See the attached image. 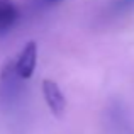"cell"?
Masks as SVG:
<instances>
[{"instance_id":"4","label":"cell","mask_w":134,"mask_h":134,"mask_svg":"<svg viewBox=\"0 0 134 134\" xmlns=\"http://www.w3.org/2000/svg\"><path fill=\"white\" fill-rule=\"evenodd\" d=\"M19 20V9L14 0H0V37L7 36Z\"/></svg>"},{"instance_id":"6","label":"cell","mask_w":134,"mask_h":134,"mask_svg":"<svg viewBox=\"0 0 134 134\" xmlns=\"http://www.w3.org/2000/svg\"><path fill=\"white\" fill-rule=\"evenodd\" d=\"M43 2V5H56V3H59L61 0H41Z\"/></svg>"},{"instance_id":"3","label":"cell","mask_w":134,"mask_h":134,"mask_svg":"<svg viewBox=\"0 0 134 134\" xmlns=\"http://www.w3.org/2000/svg\"><path fill=\"white\" fill-rule=\"evenodd\" d=\"M43 95H44V100L48 104L49 110L59 117L66 109V100H65V95H63L61 88L58 87V83L53 82V80H44L43 82Z\"/></svg>"},{"instance_id":"1","label":"cell","mask_w":134,"mask_h":134,"mask_svg":"<svg viewBox=\"0 0 134 134\" xmlns=\"http://www.w3.org/2000/svg\"><path fill=\"white\" fill-rule=\"evenodd\" d=\"M24 80L17 75L14 59L3 65L0 71V104L7 112H19L24 105Z\"/></svg>"},{"instance_id":"2","label":"cell","mask_w":134,"mask_h":134,"mask_svg":"<svg viewBox=\"0 0 134 134\" xmlns=\"http://www.w3.org/2000/svg\"><path fill=\"white\" fill-rule=\"evenodd\" d=\"M36 61H37V46H36V41H29V43L20 49L17 59H14L15 71H17V75H19L24 82L29 80L31 76L34 75Z\"/></svg>"},{"instance_id":"5","label":"cell","mask_w":134,"mask_h":134,"mask_svg":"<svg viewBox=\"0 0 134 134\" xmlns=\"http://www.w3.org/2000/svg\"><path fill=\"white\" fill-rule=\"evenodd\" d=\"M110 15H124L134 10V0H110L107 7Z\"/></svg>"}]
</instances>
